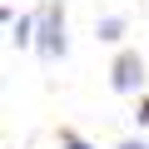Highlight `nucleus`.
<instances>
[{
	"label": "nucleus",
	"instance_id": "nucleus-1",
	"mask_svg": "<svg viewBox=\"0 0 149 149\" xmlns=\"http://www.w3.org/2000/svg\"><path fill=\"white\" fill-rule=\"evenodd\" d=\"M30 45H35V55L40 60H60L65 55V5L60 0H45V5L35 10V35H30Z\"/></svg>",
	"mask_w": 149,
	"mask_h": 149
},
{
	"label": "nucleus",
	"instance_id": "nucleus-2",
	"mask_svg": "<svg viewBox=\"0 0 149 149\" xmlns=\"http://www.w3.org/2000/svg\"><path fill=\"white\" fill-rule=\"evenodd\" d=\"M109 90L114 95H139L144 90V55L139 50H119L109 65Z\"/></svg>",
	"mask_w": 149,
	"mask_h": 149
},
{
	"label": "nucleus",
	"instance_id": "nucleus-4",
	"mask_svg": "<svg viewBox=\"0 0 149 149\" xmlns=\"http://www.w3.org/2000/svg\"><path fill=\"white\" fill-rule=\"evenodd\" d=\"M60 149H95L90 139H80L74 129H60Z\"/></svg>",
	"mask_w": 149,
	"mask_h": 149
},
{
	"label": "nucleus",
	"instance_id": "nucleus-7",
	"mask_svg": "<svg viewBox=\"0 0 149 149\" xmlns=\"http://www.w3.org/2000/svg\"><path fill=\"white\" fill-rule=\"evenodd\" d=\"M5 20H10V10H5V5H0V25H5Z\"/></svg>",
	"mask_w": 149,
	"mask_h": 149
},
{
	"label": "nucleus",
	"instance_id": "nucleus-6",
	"mask_svg": "<svg viewBox=\"0 0 149 149\" xmlns=\"http://www.w3.org/2000/svg\"><path fill=\"white\" fill-rule=\"evenodd\" d=\"M119 149H149V144H144V139H124Z\"/></svg>",
	"mask_w": 149,
	"mask_h": 149
},
{
	"label": "nucleus",
	"instance_id": "nucleus-5",
	"mask_svg": "<svg viewBox=\"0 0 149 149\" xmlns=\"http://www.w3.org/2000/svg\"><path fill=\"white\" fill-rule=\"evenodd\" d=\"M134 124H149V95L139 100V109H134Z\"/></svg>",
	"mask_w": 149,
	"mask_h": 149
},
{
	"label": "nucleus",
	"instance_id": "nucleus-3",
	"mask_svg": "<svg viewBox=\"0 0 149 149\" xmlns=\"http://www.w3.org/2000/svg\"><path fill=\"white\" fill-rule=\"evenodd\" d=\"M95 35H100V40H109V45H114V40H124V15H104V20L95 25Z\"/></svg>",
	"mask_w": 149,
	"mask_h": 149
}]
</instances>
